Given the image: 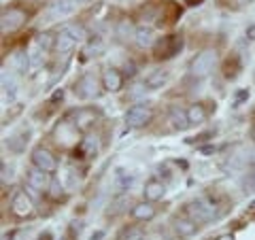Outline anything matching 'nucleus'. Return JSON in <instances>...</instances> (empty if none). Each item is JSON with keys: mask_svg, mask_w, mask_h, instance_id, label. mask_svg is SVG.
Here are the masks:
<instances>
[{"mask_svg": "<svg viewBox=\"0 0 255 240\" xmlns=\"http://www.w3.org/2000/svg\"><path fill=\"white\" fill-rule=\"evenodd\" d=\"M43 49H32L30 51V73L34 75V73H38V70H41V66H43Z\"/></svg>", "mask_w": 255, "mask_h": 240, "instance_id": "27", "label": "nucleus"}, {"mask_svg": "<svg viewBox=\"0 0 255 240\" xmlns=\"http://www.w3.org/2000/svg\"><path fill=\"white\" fill-rule=\"evenodd\" d=\"M62 240H66V238H62Z\"/></svg>", "mask_w": 255, "mask_h": 240, "instance_id": "46", "label": "nucleus"}, {"mask_svg": "<svg viewBox=\"0 0 255 240\" xmlns=\"http://www.w3.org/2000/svg\"><path fill=\"white\" fill-rule=\"evenodd\" d=\"M0 179H2V185L13 181V166L9 164H2V174H0Z\"/></svg>", "mask_w": 255, "mask_h": 240, "instance_id": "33", "label": "nucleus"}, {"mask_svg": "<svg viewBox=\"0 0 255 240\" xmlns=\"http://www.w3.org/2000/svg\"><path fill=\"white\" fill-rule=\"evenodd\" d=\"M32 164L36 168H41L43 172H53L55 168H58V162H55V157L51 155V151H47L43 147L32 151Z\"/></svg>", "mask_w": 255, "mask_h": 240, "instance_id": "10", "label": "nucleus"}, {"mask_svg": "<svg viewBox=\"0 0 255 240\" xmlns=\"http://www.w3.org/2000/svg\"><path fill=\"white\" fill-rule=\"evenodd\" d=\"M126 75L134 77V75H136V66H134V64H126Z\"/></svg>", "mask_w": 255, "mask_h": 240, "instance_id": "36", "label": "nucleus"}, {"mask_svg": "<svg viewBox=\"0 0 255 240\" xmlns=\"http://www.w3.org/2000/svg\"><path fill=\"white\" fill-rule=\"evenodd\" d=\"M151 117H153V113H151V109L147 105H134L126 111V125L128 127H142L151 121Z\"/></svg>", "mask_w": 255, "mask_h": 240, "instance_id": "5", "label": "nucleus"}, {"mask_svg": "<svg viewBox=\"0 0 255 240\" xmlns=\"http://www.w3.org/2000/svg\"><path fill=\"white\" fill-rule=\"evenodd\" d=\"M26 179H28L30 189H36V191H45V189H49V185H51L49 172H43L41 168H36V166H32V168H30Z\"/></svg>", "mask_w": 255, "mask_h": 240, "instance_id": "11", "label": "nucleus"}, {"mask_svg": "<svg viewBox=\"0 0 255 240\" xmlns=\"http://www.w3.org/2000/svg\"><path fill=\"white\" fill-rule=\"evenodd\" d=\"M202 153H215V147H202Z\"/></svg>", "mask_w": 255, "mask_h": 240, "instance_id": "40", "label": "nucleus"}, {"mask_svg": "<svg viewBox=\"0 0 255 240\" xmlns=\"http://www.w3.org/2000/svg\"><path fill=\"white\" fill-rule=\"evenodd\" d=\"M166 194V185L162 181H155L151 179L145 183V189H142V196H145L147 202H157V200H162Z\"/></svg>", "mask_w": 255, "mask_h": 240, "instance_id": "15", "label": "nucleus"}, {"mask_svg": "<svg viewBox=\"0 0 255 240\" xmlns=\"http://www.w3.org/2000/svg\"><path fill=\"white\" fill-rule=\"evenodd\" d=\"M155 41V36H153V30L147 28V26H140L136 28V32H134V43H136L140 49H147V47H151Z\"/></svg>", "mask_w": 255, "mask_h": 240, "instance_id": "18", "label": "nucleus"}, {"mask_svg": "<svg viewBox=\"0 0 255 240\" xmlns=\"http://www.w3.org/2000/svg\"><path fill=\"white\" fill-rule=\"evenodd\" d=\"M38 240H51V234H49V232H45V234H41V238H38Z\"/></svg>", "mask_w": 255, "mask_h": 240, "instance_id": "41", "label": "nucleus"}, {"mask_svg": "<svg viewBox=\"0 0 255 240\" xmlns=\"http://www.w3.org/2000/svg\"><path fill=\"white\" fill-rule=\"evenodd\" d=\"M49 196L53 200H60L64 196V185L60 181H51V185H49Z\"/></svg>", "mask_w": 255, "mask_h": 240, "instance_id": "31", "label": "nucleus"}, {"mask_svg": "<svg viewBox=\"0 0 255 240\" xmlns=\"http://www.w3.org/2000/svg\"><path fill=\"white\" fill-rule=\"evenodd\" d=\"M75 9H77V2H73V0H53V2L47 6L45 17H47V21L64 19V17H68V15H73Z\"/></svg>", "mask_w": 255, "mask_h": 240, "instance_id": "7", "label": "nucleus"}, {"mask_svg": "<svg viewBox=\"0 0 255 240\" xmlns=\"http://www.w3.org/2000/svg\"><path fill=\"white\" fill-rule=\"evenodd\" d=\"M102 236H105V232H96V234H92V240H100Z\"/></svg>", "mask_w": 255, "mask_h": 240, "instance_id": "38", "label": "nucleus"}, {"mask_svg": "<svg viewBox=\"0 0 255 240\" xmlns=\"http://www.w3.org/2000/svg\"><path fill=\"white\" fill-rule=\"evenodd\" d=\"M247 98H249V92H245V90L238 92V94H236V105H241V102L247 100Z\"/></svg>", "mask_w": 255, "mask_h": 240, "instance_id": "35", "label": "nucleus"}, {"mask_svg": "<svg viewBox=\"0 0 255 240\" xmlns=\"http://www.w3.org/2000/svg\"><path fill=\"white\" fill-rule=\"evenodd\" d=\"M38 2H45V0H38Z\"/></svg>", "mask_w": 255, "mask_h": 240, "instance_id": "45", "label": "nucleus"}, {"mask_svg": "<svg viewBox=\"0 0 255 240\" xmlns=\"http://www.w3.org/2000/svg\"><path fill=\"white\" fill-rule=\"evenodd\" d=\"M102 87L107 92H119L124 87V75L115 68H107L102 73Z\"/></svg>", "mask_w": 255, "mask_h": 240, "instance_id": "13", "label": "nucleus"}, {"mask_svg": "<svg viewBox=\"0 0 255 240\" xmlns=\"http://www.w3.org/2000/svg\"><path fill=\"white\" fill-rule=\"evenodd\" d=\"M17 98V81L11 73L2 70V102L4 105H11V102Z\"/></svg>", "mask_w": 255, "mask_h": 240, "instance_id": "14", "label": "nucleus"}, {"mask_svg": "<svg viewBox=\"0 0 255 240\" xmlns=\"http://www.w3.org/2000/svg\"><path fill=\"white\" fill-rule=\"evenodd\" d=\"M23 21H26V13L21 9H6L2 13V19H0V28H2L4 34H9V32L21 28Z\"/></svg>", "mask_w": 255, "mask_h": 240, "instance_id": "8", "label": "nucleus"}, {"mask_svg": "<svg viewBox=\"0 0 255 240\" xmlns=\"http://www.w3.org/2000/svg\"><path fill=\"white\" fill-rule=\"evenodd\" d=\"M245 41H249V43H253V41H255V23H251V26H247V30H245Z\"/></svg>", "mask_w": 255, "mask_h": 240, "instance_id": "34", "label": "nucleus"}, {"mask_svg": "<svg viewBox=\"0 0 255 240\" xmlns=\"http://www.w3.org/2000/svg\"><path fill=\"white\" fill-rule=\"evenodd\" d=\"M87 36V32L83 26H79V23H68V26H64L58 36H55V49L60 53H68L73 51L79 43H83Z\"/></svg>", "mask_w": 255, "mask_h": 240, "instance_id": "2", "label": "nucleus"}, {"mask_svg": "<svg viewBox=\"0 0 255 240\" xmlns=\"http://www.w3.org/2000/svg\"><path fill=\"white\" fill-rule=\"evenodd\" d=\"M187 117H189V123H202L206 119V111L202 105H191L187 109Z\"/></svg>", "mask_w": 255, "mask_h": 240, "instance_id": "25", "label": "nucleus"}, {"mask_svg": "<svg viewBox=\"0 0 255 240\" xmlns=\"http://www.w3.org/2000/svg\"><path fill=\"white\" fill-rule=\"evenodd\" d=\"M166 81H168V73L166 70H155V73H151L145 79V85H147V90H159Z\"/></svg>", "mask_w": 255, "mask_h": 240, "instance_id": "23", "label": "nucleus"}, {"mask_svg": "<svg viewBox=\"0 0 255 240\" xmlns=\"http://www.w3.org/2000/svg\"><path fill=\"white\" fill-rule=\"evenodd\" d=\"M215 64H217V51H215V49L200 51L194 60L189 62V73L194 77H198V79H202V77L213 73Z\"/></svg>", "mask_w": 255, "mask_h": 240, "instance_id": "3", "label": "nucleus"}, {"mask_svg": "<svg viewBox=\"0 0 255 240\" xmlns=\"http://www.w3.org/2000/svg\"><path fill=\"white\" fill-rule=\"evenodd\" d=\"M11 211H13V215H17V217H28V215H32V211H34V204H32L30 196L23 189H17L13 194Z\"/></svg>", "mask_w": 255, "mask_h": 240, "instance_id": "9", "label": "nucleus"}, {"mask_svg": "<svg viewBox=\"0 0 255 240\" xmlns=\"http://www.w3.org/2000/svg\"><path fill=\"white\" fill-rule=\"evenodd\" d=\"M174 230H177V234L179 236H191V234H196V221H191V219H174Z\"/></svg>", "mask_w": 255, "mask_h": 240, "instance_id": "24", "label": "nucleus"}, {"mask_svg": "<svg viewBox=\"0 0 255 240\" xmlns=\"http://www.w3.org/2000/svg\"><path fill=\"white\" fill-rule=\"evenodd\" d=\"M98 149H100V142L96 136H85V138L79 142V147L75 149V153L79 151V157H92L98 153Z\"/></svg>", "mask_w": 255, "mask_h": 240, "instance_id": "17", "label": "nucleus"}, {"mask_svg": "<svg viewBox=\"0 0 255 240\" xmlns=\"http://www.w3.org/2000/svg\"><path fill=\"white\" fill-rule=\"evenodd\" d=\"M168 121H170V125L174 127V130H179V132L187 130V127L191 125V123H189V117H187V111H183V109H179V107H172V109H170Z\"/></svg>", "mask_w": 255, "mask_h": 240, "instance_id": "16", "label": "nucleus"}, {"mask_svg": "<svg viewBox=\"0 0 255 240\" xmlns=\"http://www.w3.org/2000/svg\"><path fill=\"white\" fill-rule=\"evenodd\" d=\"M96 119V113L92 109H79L75 113V125L79 127V130H87Z\"/></svg>", "mask_w": 255, "mask_h": 240, "instance_id": "22", "label": "nucleus"}, {"mask_svg": "<svg viewBox=\"0 0 255 240\" xmlns=\"http://www.w3.org/2000/svg\"><path fill=\"white\" fill-rule=\"evenodd\" d=\"M217 240H234V236H232V234H226V236H221V238H217Z\"/></svg>", "mask_w": 255, "mask_h": 240, "instance_id": "43", "label": "nucleus"}, {"mask_svg": "<svg viewBox=\"0 0 255 240\" xmlns=\"http://www.w3.org/2000/svg\"><path fill=\"white\" fill-rule=\"evenodd\" d=\"M75 94L79 96L81 100H94L100 96V85H98V79H96V75L92 73H85L77 79L75 83Z\"/></svg>", "mask_w": 255, "mask_h": 240, "instance_id": "4", "label": "nucleus"}, {"mask_svg": "<svg viewBox=\"0 0 255 240\" xmlns=\"http://www.w3.org/2000/svg\"><path fill=\"white\" fill-rule=\"evenodd\" d=\"M36 47L43 51H49V49H55V36H51L49 32H43V34L36 36Z\"/></svg>", "mask_w": 255, "mask_h": 240, "instance_id": "26", "label": "nucleus"}, {"mask_svg": "<svg viewBox=\"0 0 255 240\" xmlns=\"http://www.w3.org/2000/svg\"><path fill=\"white\" fill-rule=\"evenodd\" d=\"M183 49V36L179 34H170V36H164L162 41L157 43L155 47V55L157 58H162V60H168V58H174L179 51Z\"/></svg>", "mask_w": 255, "mask_h": 240, "instance_id": "6", "label": "nucleus"}, {"mask_svg": "<svg viewBox=\"0 0 255 240\" xmlns=\"http://www.w3.org/2000/svg\"><path fill=\"white\" fill-rule=\"evenodd\" d=\"M11 66H13V70H17V73L26 75V70H30V53L23 51V49L15 51L13 58H11Z\"/></svg>", "mask_w": 255, "mask_h": 240, "instance_id": "20", "label": "nucleus"}, {"mask_svg": "<svg viewBox=\"0 0 255 240\" xmlns=\"http://www.w3.org/2000/svg\"><path fill=\"white\" fill-rule=\"evenodd\" d=\"M236 2H241V4H249L251 0H236Z\"/></svg>", "mask_w": 255, "mask_h": 240, "instance_id": "44", "label": "nucleus"}, {"mask_svg": "<svg viewBox=\"0 0 255 240\" xmlns=\"http://www.w3.org/2000/svg\"><path fill=\"white\" fill-rule=\"evenodd\" d=\"M132 217L136 221H149L155 217V206L151 202H140L132 209Z\"/></svg>", "mask_w": 255, "mask_h": 240, "instance_id": "19", "label": "nucleus"}, {"mask_svg": "<svg viewBox=\"0 0 255 240\" xmlns=\"http://www.w3.org/2000/svg\"><path fill=\"white\" fill-rule=\"evenodd\" d=\"M119 240H145V232H142L140 228L132 226V228H126L122 232V238Z\"/></svg>", "mask_w": 255, "mask_h": 240, "instance_id": "29", "label": "nucleus"}, {"mask_svg": "<svg viewBox=\"0 0 255 240\" xmlns=\"http://www.w3.org/2000/svg\"><path fill=\"white\" fill-rule=\"evenodd\" d=\"M185 213L189 215L191 221L204 223V221H213V219L219 217V206L215 204L211 198L200 196V198L191 200V202L185 206Z\"/></svg>", "mask_w": 255, "mask_h": 240, "instance_id": "1", "label": "nucleus"}, {"mask_svg": "<svg viewBox=\"0 0 255 240\" xmlns=\"http://www.w3.org/2000/svg\"><path fill=\"white\" fill-rule=\"evenodd\" d=\"M62 98H64V92H62V90L53 94V102H55V100H62Z\"/></svg>", "mask_w": 255, "mask_h": 240, "instance_id": "37", "label": "nucleus"}, {"mask_svg": "<svg viewBox=\"0 0 255 240\" xmlns=\"http://www.w3.org/2000/svg\"><path fill=\"white\" fill-rule=\"evenodd\" d=\"M15 238V232H9V234H2V240H13Z\"/></svg>", "mask_w": 255, "mask_h": 240, "instance_id": "39", "label": "nucleus"}, {"mask_svg": "<svg viewBox=\"0 0 255 240\" xmlns=\"http://www.w3.org/2000/svg\"><path fill=\"white\" fill-rule=\"evenodd\" d=\"M73 2H77V4H90L92 0H73Z\"/></svg>", "mask_w": 255, "mask_h": 240, "instance_id": "42", "label": "nucleus"}, {"mask_svg": "<svg viewBox=\"0 0 255 240\" xmlns=\"http://www.w3.org/2000/svg\"><path fill=\"white\" fill-rule=\"evenodd\" d=\"M102 49H105V45H102V41H100V38H96L94 43H90V45H87L85 53H87V55H98Z\"/></svg>", "mask_w": 255, "mask_h": 240, "instance_id": "32", "label": "nucleus"}, {"mask_svg": "<svg viewBox=\"0 0 255 240\" xmlns=\"http://www.w3.org/2000/svg\"><path fill=\"white\" fill-rule=\"evenodd\" d=\"M134 185V174H128L126 170H117L115 172V183H113V187L117 194H124V191H128Z\"/></svg>", "mask_w": 255, "mask_h": 240, "instance_id": "21", "label": "nucleus"}, {"mask_svg": "<svg viewBox=\"0 0 255 240\" xmlns=\"http://www.w3.org/2000/svg\"><path fill=\"white\" fill-rule=\"evenodd\" d=\"M134 32H136V30L132 28V21L130 19L119 21V26H117V36L119 38H124V41H126V38H134Z\"/></svg>", "mask_w": 255, "mask_h": 240, "instance_id": "28", "label": "nucleus"}, {"mask_svg": "<svg viewBox=\"0 0 255 240\" xmlns=\"http://www.w3.org/2000/svg\"><path fill=\"white\" fill-rule=\"evenodd\" d=\"M243 187L247 194H253L255 191V159L251 162V168H249V172H247V177L243 179Z\"/></svg>", "mask_w": 255, "mask_h": 240, "instance_id": "30", "label": "nucleus"}, {"mask_svg": "<svg viewBox=\"0 0 255 240\" xmlns=\"http://www.w3.org/2000/svg\"><path fill=\"white\" fill-rule=\"evenodd\" d=\"M28 140H30V130L28 127H21L19 132H15L6 138V147H9V151H13V153H23L28 147Z\"/></svg>", "mask_w": 255, "mask_h": 240, "instance_id": "12", "label": "nucleus"}]
</instances>
